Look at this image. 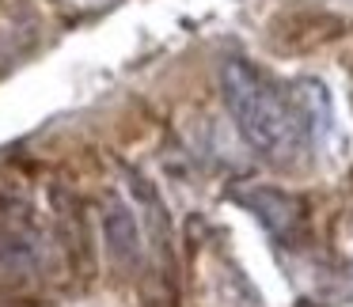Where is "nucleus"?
Here are the masks:
<instances>
[{
	"instance_id": "3",
	"label": "nucleus",
	"mask_w": 353,
	"mask_h": 307,
	"mask_svg": "<svg viewBox=\"0 0 353 307\" xmlns=\"http://www.w3.org/2000/svg\"><path fill=\"white\" fill-rule=\"evenodd\" d=\"M107 239H110V254L118 262H133V254H137V224L125 209H110L107 213Z\"/></svg>"
},
{
	"instance_id": "2",
	"label": "nucleus",
	"mask_w": 353,
	"mask_h": 307,
	"mask_svg": "<svg viewBox=\"0 0 353 307\" xmlns=\"http://www.w3.org/2000/svg\"><path fill=\"white\" fill-rule=\"evenodd\" d=\"M236 201H243L274 235L292 231V224H296V216H300L296 201L285 198V193H277V190H247V193H236Z\"/></svg>"
},
{
	"instance_id": "1",
	"label": "nucleus",
	"mask_w": 353,
	"mask_h": 307,
	"mask_svg": "<svg viewBox=\"0 0 353 307\" xmlns=\"http://www.w3.org/2000/svg\"><path fill=\"white\" fill-rule=\"evenodd\" d=\"M221 87L239 133L254 152L281 163L300 160V152L307 148V125L312 122L285 87L259 76L247 61H224Z\"/></svg>"
}]
</instances>
